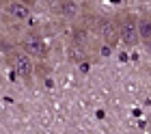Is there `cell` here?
Returning <instances> with one entry per match:
<instances>
[{
  "mask_svg": "<svg viewBox=\"0 0 151 134\" xmlns=\"http://www.w3.org/2000/svg\"><path fill=\"white\" fill-rule=\"evenodd\" d=\"M67 54H69V61H73V63H80V61H84L86 56H88V54H86V50L78 43V41H73V43L69 46Z\"/></svg>",
  "mask_w": 151,
  "mask_h": 134,
  "instance_id": "ba28073f",
  "label": "cell"
},
{
  "mask_svg": "<svg viewBox=\"0 0 151 134\" xmlns=\"http://www.w3.org/2000/svg\"><path fill=\"white\" fill-rule=\"evenodd\" d=\"M99 37L104 39L106 46L114 48L116 41H119V24H116V17H101L99 20Z\"/></svg>",
  "mask_w": 151,
  "mask_h": 134,
  "instance_id": "277c9868",
  "label": "cell"
},
{
  "mask_svg": "<svg viewBox=\"0 0 151 134\" xmlns=\"http://www.w3.org/2000/svg\"><path fill=\"white\" fill-rule=\"evenodd\" d=\"M4 15L11 20V22H15V24H24V22H28L30 20V7L28 4H24L22 0H15V2H11V4H6L4 7Z\"/></svg>",
  "mask_w": 151,
  "mask_h": 134,
  "instance_id": "5b68a950",
  "label": "cell"
},
{
  "mask_svg": "<svg viewBox=\"0 0 151 134\" xmlns=\"http://www.w3.org/2000/svg\"><path fill=\"white\" fill-rule=\"evenodd\" d=\"M76 15H78V4H76V0H63V7H60L58 17H63V20H76Z\"/></svg>",
  "mask_w": 151,
  "mask_h": 134,
  "instance_id": "52a82bcc",
  "label": "cell"
},
{
  "mask_svg": "<svg viewBox=\"0 0 151 134\" xmlns=\"http://www.w3.org/2000/svg\"><path fill=\"white\" fill-rule=\"evenodd\" d=\"M9 61L13 69H15V74L22 78L24 82H32V74H35V65H32V59L28 54H24L19 48H15V50H9Z\"/></svg>",
  "mask_w": 151,
  "mask_h": 134,
  "instance_id": "3957f363",
  "label": "cell"
},
{
  "mask_svg": "<svg viewBox=\"0 0 151 134\" xmlns=\"http://www.w3.org/2000/svg\"><path fill=\"white\" fill-rule=\"evenodd\" d=\"M19 50L24 54H28L30 59H37V61H43L47 52H50V48H47V41L41 37L37 30H30L26 33L22 39H19Z\"/></svg>",
  "mask_w": 151,
  "mask_h": 134,
  "instance_id": "7a4b0ae2",
  "label": "cell"
},
{
  "mask_svg": "<svg viewBox=\"0 0 151 134\" xmlns=\"http://www.w3.org/2000/svg\"><path fill=\"white\" fill-rule=\"evenodd\" d=\"M11 2H15V0H0V4L6 7V4H11Z\"/></svg>",
  "mask_w": 151,
  "mask_h": 134,
  "instance_id": "30bf717a",
  "label": "cell"
},
{
  "mask_svg": "<svg viewBox=\"0 0 151 134\" xmlns=\"http://www.w3.org/2000/svg\"><path fill=\"white\" fill-rule=\"evenodd\" d=\"M45 4H47V9H50L54 15H58L60 7H63V0H45Z\"/></svg>",
  "mask_w": 151,
  "mask_h": 134,
  "instance_id": "9c48e42d",
  "label": "cell"
},
{
  "mask_svg": "<svg viewBox=\"0 0 151 134\" xmlns=\"http://www.w3.org/2000/svg\"><path fill=\"white\" fill-rule=\"evenodd\" d=\"M116 24H119V41L123 46L134 48V46L140 43V39H138V15L125 11L121 15H116Z\"/></svg>",
  "mask_w": 151,
  "mask_h": 134,
  "instance_id": "6da1fadb",
  "label": "cell"
},
{
  "mask_svg": "<svg viewBox=\"0 0 151 134\" xmlns=\"http://www.w3.org/2000/svg\"><path fill=\"white\" fill-rule=\"evenodd\" d=\"M84 2H93V0H84Z\"/></svg>",
  "mask_w": 151,
  "mask_h": 134,
  "instance_id": "8fae6325",
  "label": "cell"
},
{
  "mask_svg": "<svg viewBox=\"0 0 151 134\" xmlns=\"http://www.w3.org/2000/svg\"><path fill=\"white\" fill-rule=\"evenodd\" d=\"M138 39L145 46V50L151 52V15H138Z\"/></svg>",
  "mask_w": 151,
  "mask_h": 134,
  "instance_id": "8992f818",
  "label": "cell"
}]
</instances>
